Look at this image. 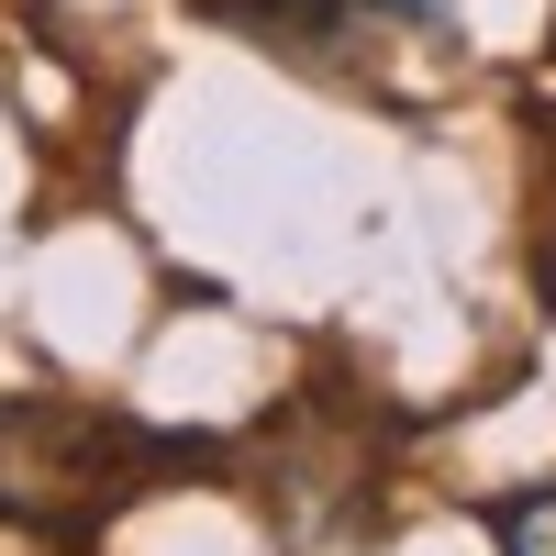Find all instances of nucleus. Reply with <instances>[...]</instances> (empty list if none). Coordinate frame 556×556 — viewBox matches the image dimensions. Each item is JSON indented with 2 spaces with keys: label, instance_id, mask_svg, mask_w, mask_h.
<instances>
[{
  "label": "nucleus",
  "instance_id": "nucleus-1",
  "mask_svg": "<svg viewBox=\"0 0 556 556\" xmlns=\"http://www.w3.org/2000/svg\"><path fill=\"white\" fill-rule=\"evenodd\" d=\"M212 468H223L212 434H134V424H101V412L0 401V513H23V523H78L146 479H212Z\"/></svg>",
  "mask_w": 556,
  "mask_h": 556
},
{
  "label": "nucleus",
  "instance_id": "nucleus-2",
  "mask_svg": "<svg viewBox=\"0 0 556 556\" xmlns=\"http://www.w3.org/2000/svg\"><path fill=\"white\" fill-rule=\"evenodd\" d=\"M212 23L256 34V45H278V56H301V67H323V56H345V45H367L345 0H212Z\"/></svg>",
  "mask_w": 556,
  "mask_h": 556
},
{
  "label": "nucleus",
  "instance_id": "nucleus-3",
  "mask_svg": "<svg viewBox=\"0 0 556 556\" xmlns=\"http://www.w3.org/2000/svg\"><path fill=\"white\" fill-rule=\"evenodd\" d=\"M501 556H556V479L545 490H523V501H501Z\"/></svg>",
  "mask_w": 556,
  "mask_h": 556
},
{
  "label": "nucleus",
  "instance_id": "nucleus-4",
  "mask_svg": "<svg viewBox=\"0 0 556 556\" xmlns=\"http://www.w3.org/2000/svg\"><path fill=\"white\" fill-rule=\"evenodd\" d=\"M356 34H456V0H345Z\"/></svg>",
  "mask_w": 556,
  "mask_h": 556
}]
</instances>
